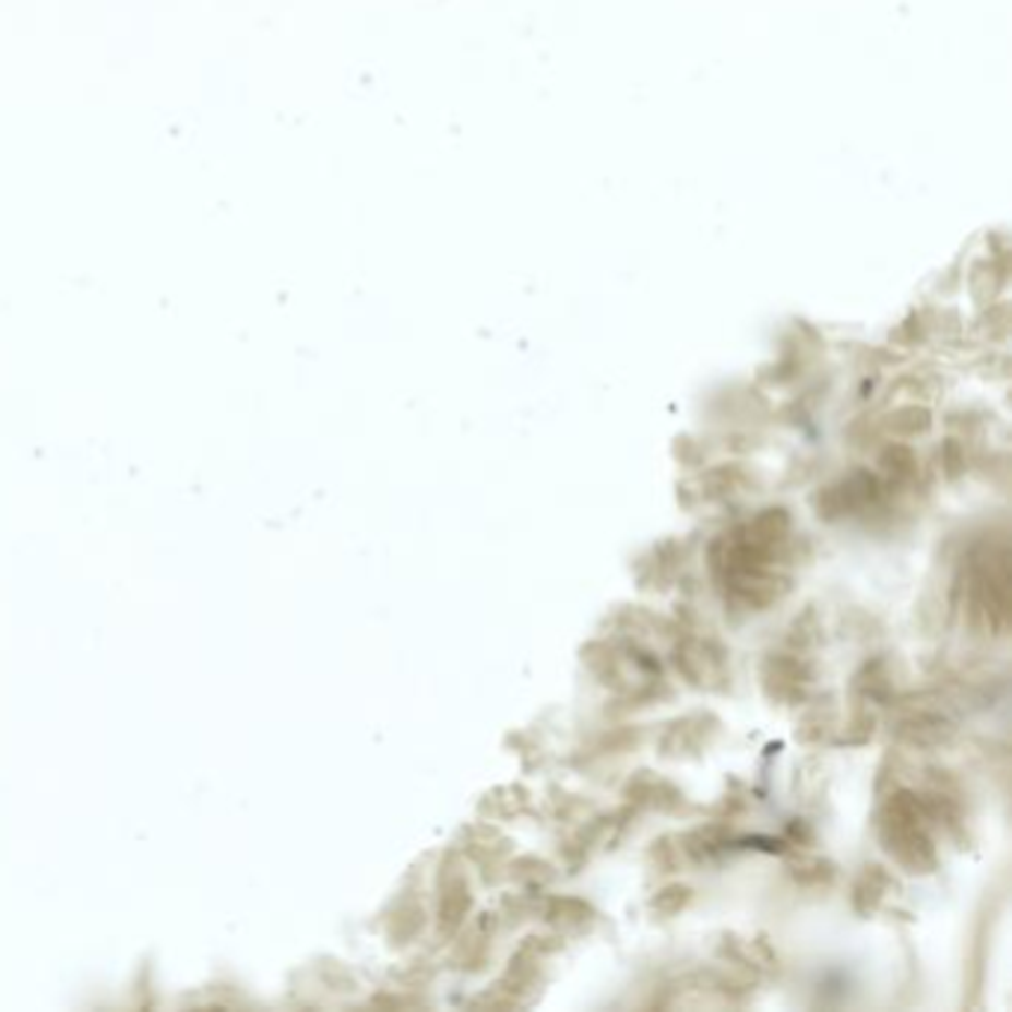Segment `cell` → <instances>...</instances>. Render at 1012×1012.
Returning <instances> with one entry per match:
<instances>
[{
	"label": "cell",
	"mask_w": 1012,
	"mask_h": 1012,
	"mask_svg": "<svg viewBox=\"0 0 1012 1012\" xmlns=\"http://www.w3.org/2000/svg\"><path fill=\"white\" fill-rule=\"evenodd\" d=\"M790 556V514L784 508H766L749 523L718 535L706 552V568L728 606L742 612H766L790 591V580L781 573V561Z\"/></svg>",
	"instance_id": "obj_1"
},
{
	"label": "cell",
	"mask_w": 1012,
	"mask_h": 1012,
	"mask_svg": "<svg viewBox=\"0 0 1012 1012\" xmlns=\"http://www.w3.org/2000/svg\"><path fill=\"white\" fill-rule=\"evenodd\" d=\"M965 612L968 623L986 639H1003L1012 615L1010 544L1007 538L980 540L965 561Z\"/></svg>",
	"instance_id": "obj_2"
},
{
	"label": "cell",
	"mask_w": 1012,
	"mask_h": 1012,
	"mask_svg": "<svg viewBox=\"0 0 1012 1012\" xmlns=\"http://www.w3.org/2000/svg\"><path fill=\"white\" fill-rule=\"evenodd\" d=\"M879 841L896 865L915 876H927L939 867V849L920 808L918 793L894 790L879 811Z\"/></svg>",
	"instance_id": "obj_3"
},
{
	"label": "cell",
	"mask_w": 1012,
	"mask_h": 1012,
	"mask_svg": "<svg viewBox=\"0 0 1012 1012\" xmlns=\"http://www.w3.org/2000/svg\"><path fill=\"white\" fill-rule=\"evenodd\" d=\"M677 675L686 683L706 692H725L730 686V654L728 647L716 642L713 635H683L671 654Z\"/></svg>",
	"instance_id": "obj_4"
},
{
	"label": "cell",
	"mask_w": 1012,
	"mask_h": 1012,
	"mask_svg": "<svg viewBox=\"0 0 1012 1012\" xmlns=\"http://www.w3.org/2000/svg\"><path fill=\"white\" fill-rule=\"evenodd\" d=\"M882 496H885V485L873 473L855 469V473L844 475L841 481L825 487L823 493H817L813 505H817L820 520L834 523V520L855 517V514H861L867 508L879 505Z\"/></svg>",
	"instance_id": "obj_5"
},
{
	"label": "cell",
	"mask_w": 1012,
	"mask_h": 1012,
	"mask_svg": "<svg viewBox=\"0 0 1012 1012\" xmlns=\"http://www.w3.org/2000/svg\"><path fill=\"white\" fill-rule=\"evenodd\" d=\"M813 680H817V668L799 654H770L760 665L763 692L778 704H801Z\"/></svg>",
	"instance_id": "obj_6"
},
{
	"label": "cell",
	"mask_w": 1012,
	"mask_h": 1012,
	"mask_svg": "<svg viewBox=\"0 0 1012 1012\" xmlns=\"http://www.w3.org/2000/svg\"><path fill=\"white\" fill-rule=\"evenodd\" d=\"M473 912V894H469V879H466L461 855L449 853L445 865L440 867V903H437V924L440 936L452 939L466 927Z\"/></svg>",
	"instance_id": "obj_7"
},
{
	"label": "cell",
	"mask_w": 1012,
	"mask_h": 1012,
	"mask_svg": "<svg viewBox=\"0 0 1012 1012\" xmlns=\"http://www.w3.org/2000/svg\"><path fill=\"white\" fill-rule=\"evenodd\" d=\"M718 728H722V722H718L713 713H689V716L675 718L665 734L659 737V751H663L665 758H698L701 751H706L713 746V739L718 737Z\"/></svg>",
	"instance_id": "obj_8"
},
{
	"label": "cell",
	"mask_w": 1012,
	"mask_h": 1012,
	"mask_svg": "<svg viewBox=\"0 0 1012 1012\" xmlns=\"http://www.w3.org/2000/svg\"><path fill=\"white\" fill-rule=\"evenodd\" d=\"M894 734L900 742H906L912 749H941L956 737V725L936 710L920 706V710H912L896 722Z\"/></svg>",
	"instance_id": "obj_9"
},
{
	"label": "cell",
	"mask_w": 1012,
	"mask_h": 1012,
	"mask_svg": "<svg viewBox=\"0 0 1012 1012\" xmlns=\"http://www.w3.org/2000/svg\"><path fill=\"white\" fill-rule=\"evenodd\" d=\"M623 796L633 801V805L654 808V811H665V813H677L686 808L683 790H677L671 781L656 778L654 772H639V775L627 784Z\"/></svg>",
	"instance_id": "obj_10"
},
{
	"label": "cell",
	"mask_w": 1012,
	"mask_h": 1012,
	"mask_svg": "<svg viewBox=\"0 0 1012 1012\" xmlns=\"http://www.w3.org/2000/svg\"><path fill=\"white\" fill-rule=\"evenodd\" d=\"M894 888V876L882 865H865L853 882V908L858 915H873L876 908L885 903V896Z\"/></svg>",
	"instance_id": "obj_11"
},
{
	"label": "cell",
	"mask_w": 1012,
	"mask_h": 1012,
	"mask_svg": "<svg viewBox=\"0 0 1012 1012\" xmlns=\"http://www.w3.org/2000/svg\"><path fill=\"white\" fill-rule=\"evenodd\" d=\"M540 915L549 927H556L559 932H588L597 920V912L580 896H552V900H547Z\"/></svg>",
	"instance_id": "obj_12"
},
{
	"label": "cell",
	"mask_w": 1012,
	"mask_h": 1012,
	"mask_svg": "<svg viewBox=\"0 0 1012 1012\" xmlns=\"http://www.w3.org/2000/svg\"><path fill=\"white\" fill-rule=\"evenodd\" d=\"M464 853L466 858H473L475 865L490 870V867H499L505 861L508 853H511V841H508L505 834L490 829V825H475V829H469V834H466Z\"/></svg>",
	"instance_id": "obj_13"
},
{
	"label": "cell",
	"mask_w": 1012,
	"mask_h": 1012,
	"mask_svg": "<svg viewBox=\"0 0 1012 1012\" xmlns=\"http://www.w3.org/2000/svg\"><path fill=\"white\" fill-rule=\"evenodd\" d=\"M853 692L861 704H888L894 698V680L888 671L885 659L867 663L853 680Z\"/></svg>",
	"instance_id": "obj_14"
},
{
	"label": "cell",
	"mask_w": 1012,
	"mask_h": 1012,
	"mask_svg": "<svg viewBox=\"0 0 1012 1012\" xmlns=\"http://www.w3.org/2000/svg\"><path fill=\"white\" fill-rule=\"evenodd\" d=\"M493 927L496 915H478V920L469 927L464 941L454 950V962H457L461 968H481L487 950H490V939H493Z\"/></svg>",
	"instance_id": "obj_15"
},
{
	"label": "cell",
	"mask_w": 1012,
	"mask_h": 1012,
	"mask_svg": "<svg viewBox=\"0 0 1012 1012\" xmlns=\"http://www.w3.org/2000/svg\"><path fill=\"white\" fill-rule=\"evenodd\" d=\"M751 485H754V478L742 466H716V469L701 475V496L704 499H730V496L746 493Z\"/></svg>",
	"instance_id": "obj_16"
},
{
	"label": "cell",
	"mask_w": 1012,
	"mask_h": 1012,
	"mask_svg": "<svg viewBox=\"0 0 1012 1012\" xmlns=\"http://www.w3.org/2000/svg\"><path fill=\"white\" fill-rule=\"evenodd\" d=\"M879 464H882L885 475L891 478V485H912L920 473L918 454L912 452V449L903 443L888 445L885 452H882V461H879Z\"/></svg>",
	"instance_id": "obj_17"
},
{
	"label": "cell",
	"mask_w": 1012,
	"mask_h": 1012,
	"mask_svg": "<svg viewBox=\"0 0 1012 1012\" xmlns=\"http://www.w3.org/2000/svg\"><path fill=\"white\" fill-rule=\"evenodd\" d=\"M790 876L796 885L811 888V891H825L837 879V867L832 861H825V858H805L796 867H790Z\"/></svg>",
	"instance_id": "obj_18"
},
{
	"label": "cell",
	"mask_w": 1012,
	"mask_h": 1012,
	"mask_svg": "<svg viewBox=\"0 0 1012 1012\" xmlns=\"http://www.w3.org/2000/svg\"><path fill=\"white\" fill-rule=\"evenodd\" d=\"M654 559L647 561V568L651 573H642V580L647 582V588H668L665 582L675 580L677 568H680V559H677V544H663V547L654 549Z\"/></svg>",
	"instance_id": "obj_19"
},
{
	"label": "cell",
	"mask_w": 1012,
	"mask_h": 1012,
	"mask_svg": "<svg viewBox=\"0 0 1012 1012\" xmlns=\"http://www.w3.org/2000/svg\"><path fill=\"white\" fill-rule=\"evenodd\" d=\"M929 413L924 407H903V410H896L891 419H888V433H894V437H903V440H912V437H920V433L929 431Z\"/></svg>",
	"instance_id": "obj_20"
},
{
	"label": "cell",
	"mask_w": 1012,
	"mask_h": 1012,
	"mask_svg": "<svg viewBox=\"0 0 1012 1012\" xmlns=\"http://www.w3.org/2000/svg\"><path fill=\"white\" fill-rule=\"evenodd\" d=\"M511 879H517V882H523V885L528 888H544L547 882L556 879V867L540 861V858L526 855V858H517V861L511 865Z\"/></svg>",
	"instance_id": "obj_21"
},
{
	"label": "cell",
	"mask_w": 1012,
	"mask_h": 1012,
	"mask_svg": "<svg viewBox=\"0 0 1012 1012\" xmlns=\"http://www.w3.org/2000/svg\"><path fill=\"white\" fill-rule=\"evenodd\" d=\"M689 903H692V888L668 885L651 900V908H654L656 915H663V918H675Z\"/></svg>",
	"instance_id": "obj_22"
},
{
	"label": "cell",
	"mask_w": 1012,
	"mask_h": 1012,
	"mask_svg": "<svg viewBox=\"0 0 1012 1012\" xmlns=\"http://www.w3.org/2000/svg\"><path fill=\"white\" fill-rule=\"evenodd\" d=\"M832 728H834L832 710H825L823 713V706H817V710H811L808 716L801 718L799 739L801 742H823V739H829Z\"/></svg>",
	"instance_id": "obj_23"
},
{
	"label": "cell",
	"mask_w": 1012,
	"mask_h": 1012,
	"mask_svg": "<svg viewBox=\"0 0 1012 1012\" xmlns=\"http://www.w3.org/2000/svg\"><path fill=\"white\" fill-rule=\"evenodd\" d=\"M817 633H820L817 612H813V609H808V612L801 615V618H796V623H793L790 644H793V647H799V651H805V647H811V644L817 642V639H820Z\"/></svg>",
	"instance_id": "obj_24"
},
{
	"label": "cell",
	"mask_w": 1012,
	"mask_h": 1012,
	"mask_svg": "<svg viewBox=\"0 0 1012 1012\" xmlns=\"http://www.w3.org/2000/svg\"><path fill=\"white\" fill-rule=\"evenodd\" d=\"M941 469L948 478H956V475L965 473V449H962L960 440H948L944 449H941Z\"/></svg>",
	"instance_id": "obj_25"
}]
</instances>
